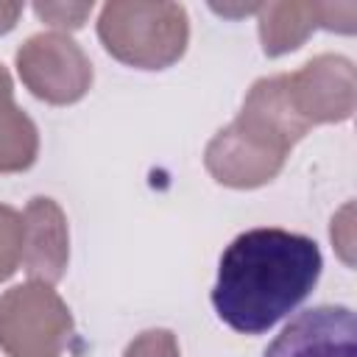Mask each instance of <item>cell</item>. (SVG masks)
Segmentation results:
<instances>
[{
	"label": "cell",
	"instance_id": "cell-17",
	"mask_svg": "<svg viewBox=\"0 0 357 357\" xmlns=\"http://www.w3.org/2000/svg\"><path fill=\"white\" fill-rule=\"evenodd\" d=\"M11 95H14L11 75H8V70L0 64V103H11Z\"/></svg>",
	"mask_w": 357,
	"mask_h": 357
},
{
	"label": "cell",
	"instance_id": "cell-14",
	"mask_svg": "<svg viewBox=\"0 0 357 357\" xmlns=\"http://www.w3.org/2000/svg\"><path fill=\"white\" fill-rule=\"evenodd\" d=\"M36 17L61 31H75L92 14V3H36Z\"/></svg>",
	"mask_w": 357,
	"mask_h": 357
},
{
	"label": "cell",
	"instance_id": "cell-6",
	"mask_svg": "<svg viewBox=\"0 0 357 357\" xmlns=\"http://www.w3.org/2000/svg\"><path fill=\"white\" fill-rule=\"evenodd\" d=\"M296 112L310 123H343L357 106V75L346 56L321 53L301 70L284 73Z\"/></svg>",
	"mask_w": 357,
	"mask_h": 357
},
{
	"label": "cell",
	"instance_id": "cell-1",
	"mask_svg": "<svg viewBox=\"0 0 357 357\" xmlns=\"http://www.w3.org/2000/svg\"><path fill=\"white\" fill-rule=\"evenodd\" d=\"M321 268L312 237L273 226L248 229L220 254L212 307L234 332L262 335L312 293Z\"/></svg>",
	"mask_w": 357,
	"mask_h": 357
},
{
	"label": "cell",
	"instance_id": "cell-7",
	"mask_svg": "<svg viewBox=\"0 0 357 357\" xmlns=\"http://www.w3.org/2000/svg\"><path fill=\"white\" fill-rule=\"evenodd\" d=\"M262 357H357L354 312L343 304H321L298 312Z\"/></svg>",
	"mask_w": 357,
	"mask_h": 357
},
{
	"label": "cell",
	"instance_id": "cell-12",
	"mask_svg": "<svg viewBox=\"0 0 357 357\" xmlns=\"http://www.w3.org/2000/svg\"><path fill=\"white\" fill-rule=\"evenodd\" d=\"M22 259V215L0 204V282H6Z\"/></svg>",
	"mask_w": 357,
	"mask_h": 357
},
{
	"label": "cell",
	"instance_id": "cell-4",
	"mask_svg": "<svg viewBox=\"0 0 357 357\" xmlns=\"http://www.w3.org/2000/svg\"><path fill=\"white\" fill-rule=\"evenodd\" d=\"M17 73L31 95L53 106L75 103L92 86L86 53L75 39L59 31L28 36L17 50Z\"/></svg>",
	"mask_w": 357,
	"mask_h": 357
},
{
	"label": "cell",
	"instance_id": "cell-10",
	"mask_svg": "<svg viewBox=\"0 0 357 357\" xmlns=\"http://www.w3.org/2000/svg\"><path fill=\"white\" fill-rule=\"evenodd\" d=\"M237 120H243L248 128L268 137L271 142L282 145L284 151H293V145L312 128L296 112L290 92H287V75L284 73L254 81V86L248 89V95L243 100Z\"/></svg>",
	"mask_w": 357,
	"mask_h": 357
},
{
	"label": "cell",
	"instance_id": "cell-11",
	"mask_svg": "<svg viewBox=\"0 0 357 357\" xmlns=\"http://www.w3.org/2000/svg\"><path fill=\"white\" fill-rule=\"evenodd\" d=\"M39 131L14 103H0V173H20L36 162Z\"/></svg>",
	"mask_w": 357,
	"mask_h": 357
},
{
	"label": "cell",
	"instance_id": "cell-9",
	"mask_svg": "<svg viewBox=\"0 0 357 357\" xmlns=\"http://www.w3.org/2000/svg\"><path fill=\"white\" fill-rule=\"evenodd\" d=\"M22 268L31 282L56 284L70 262V231L61 206L36 195L22 212Z\"/></svg>",
	"mask_w": 357,
	"mask_h": 357
},
{
	"label": "cell",
	"instance_id": "cell-2",
	"mask_svg": "<svg viewBox=\"0 0 357 357\" xmlns=\"http://www.w3.org/2000/svg\"><path fill=\"white\" fill-rule=\"evenodd\" d=\"M98 36L117 61L139 70H165L184 56L190 22L178 3L114 0L100 8Z\"/></svg>",
	"mask_w": 357,
	"mask_h": 357
},
{
	"label": "cell",
	"instance_id": "cell-16",
	"mask_svg": "<svg viewBox=\"0 0 357 357\" xmlns=\"http://www.w3.org/2000/svg\"><path fill=\"white\" fill-rule=\"evenodd\" d=\"M22 14L20 3H0V33H8Z\"/></svg>",
	"mask_w": 357,
	"mask_h": 357
},
{
	"label": "cell",
	"instance_id": "cell-8",
	"mask_svg": "<svg viewBox=\"0 0 357 357\" xmlns=\"http://www.w3.org/2000/svg\"><path fill=\"white\" fill-rule=\"evenodd\" d=\"M354 3H307L284 0L259 6V42L265 56H282L304 45L315 28H329L340 33L354 31Z\"/></svg>",
	"mask_w": 357,
	"mask_h": 357
},
{
	"label": "cell",
	"instance_id": "cell-3",
	"mask_svg": "<svg viewBox=\"0 0 357 357\" xmlns=\"http://www.w3.org/2000/svg\"><path fill=\"white\" fill-rule=\"evenodd\" d=\"M73 315L53 284L28 282L0 296V349L8 357H61Z\"/></svg>",
	"mask_w": 357,
	"mask_h": 357
},
{
	"label": "cell",
	"instance_id": "cell-15",
	"mask_svg": "<svg viewBox=\"0 0 357 357\" xmlns=\"http://www.w3.org/2000/svg\"><path fill=\"white\" fill-rule=\"evenodd\" d=\"M332 243H335V248L340 251V257H343V262L346 265H351L354 259H351V243H354V237H351V204H346L335 218H332Z\"/></svg>",
	"mask_w": 357,
	"mask_h": 357
},
{
	"label": "cell",
	"instance_id": "cell-13",
	"mask_svg": "<svg viewBox=\"0 0 357 357\" xmlns=\"http://www.w3.org/2000/svg\"><path fill=\"white\" fill-rule=\"evenodd\" d=\"M123 357H181V351L170 329H145L126 346Z\"/></svg>",
	"mask_w": 357,
	"mask_h": 357
},
{
	"label": "cell",
	"instance_id": "cell-5",
	"mask_svg": "<svg viewBox=\"0 0 357 357\" xmlns=\"http://www.w3.org/2000/svg\"><path fill=\"white\" fill-rule=\"evenodd\" d=\"M287 153L290 151H284L282 145L271 142L268 137L257 134L234 117L209 139L204 151V165L218 184L234 190H254L279 176Z\"/></svg>",
	"mask_w": 357,
	"mask_h": 357
}]
</instances>
